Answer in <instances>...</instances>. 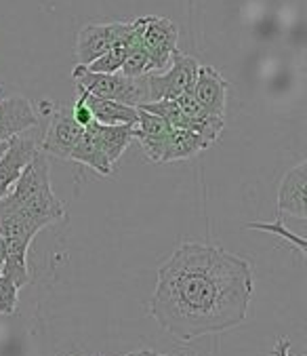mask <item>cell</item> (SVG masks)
<instances>
[{"mask_svg":"<svg viewBox=\"0 0 307 356\" xmlns=\"http://www.w3.org/2000/svg\"><path fill=\"white\" fill-rule=\"evenodd\" d=\"M19 302V287L7 276L0 272V314L11 316L17 310Z\"/></svg>","mask_w":307,"mask_h":356,"instance_id":"20","label":"cell"},{"mask_svg":"<svg viewBox=\"0 0 307 356\" xmlns=\"http://www.w3.org/2000/svg\"><path fill=\"white\" fill-rule=\"evenodd\" d=\"M38 144L32 137H13L9 139L7 150L0 154V198L7 196L15 181L22 177L24 169L38 154Z\"/></svg>","mask_w":307,"mask_h":356,"instance_id":"8","label":"cell"},{"mask_svg":"<svg viewBox=\"0 0 307 356\" xmlns=\"http://www.w3.org/2000/svg\"><path fill=\"white\" fill-rule=\"evenodd\" d=\"M120 74H124L128 79H141V76L154 74L149 55L141 42V17L135 19V36H133V42H131L128 53L124 57V63L120 67Z\"/></svg>","mask_w":307,"mask_h":356,"instance_id":"18","label":"cell"},{"mask_svg":"<svg viewBox=\"0 0 307 356\" xmlns=\"http://www.w3.org/2000/svg\"><path fill=\"white\" fill-rule=\"evenodd\" d=\"M72 81L76 87L99 97V99H110L118 102L131 108H137L147 102V81L145 76L141 79H128L120 72L116 74H97L89 72L85 65H76L72 72Z\"/></svg>","mask_w":307,"mask_h":356,"instance_id":"3","label":"cell"},{"mask_svg":"<svg viewBox=\"0 0 307 356\" xmlns=\"http://www.w3.org/2000/svg\"><path fill=\"white\" fill-rule=\"evenodd\" d=\"M5 243H3V238H0V270H3V264H5Z\"/></svg>","mask_w":307,"mask_h":356,"instance_id":"24","label":"cell"},{"mask_svg":"<svg viewBox=\"0 0 307 356\" xmlns=\"http://www.w3.org/2000/svg\"><path fill=\"white\" fill-rule=\"evenodd\" d=\"M83 127L74 120L72 116V110L67 108H57L53 110V116H51V122H49V129L40 141V152L42 154H49V156H55V159H61V161H67L74 146L78 144V139L83 135Z\"/></svg>","mask_w":307,"mask_h":356,"instance_id":"6","label":"cell"},{"mask_svg":"<svg viewBox=\"0 0 307 356\" xmlns=\"http://www.w3.org/2000/svg\"><path fill=\"white\" fill-rule=\"evenodd\" d=\"M179 28L167 17L147 15L141 17V42L149 55L154 72L165 70L171 63V55L177 51Z\"/></svg>","mask_w":307,"mask_h":356,"instance_id":"5","label":"cell"},{"mask_svg":"<svg viewBox=\"0 0 307 356\" xmlns=\"http://www.w3.org/2000/svg\"><path fill=\"white\" fill-rule=\"evenodd\" d=\"M67 161H74V163H81V165H87L91 169H95L99 175L108 177L112 175V165L110 161L106 159L101 146H99V141H97V135H95V120L83 131L81 139H78V144L74 146L72 154Z\"/></svg>","mask_w":307,"mask_h":356,"instance_id":"13","label":"cell"},{"mask_svg":"<svg viewBox=\"0 0 307 356\" xmlns=\"http://www.w3.org/2000/svg\"><path fill=\"white\" fill-rule=\"evenodd\" d=\"M247 228H249V230H263V232L276 234V236L284 238L288 245H292L301 255H305V253H307L305 238H301V236H297V234L288 232V230H286V226H284V222H282V218H278L276 222H269V224H267V222H253V224H247Z\"/></svg>","mask_w":307,"mask_h":356,"instance_id":"19","label":"cell"},{"mask_svg":"<svg viewBox=\"0 0 307 356\" xmlns=\"http://www.w3.org/2000/svg\"><path fill=\"white\" fill-rule=\"evenodd\" d=\"M122 356H167V354L154 352V350H135V352H128V354H122Z\"/></svg>","mask_w":307,"mask_h":356,"instance_id":"23","label":"cell"},{"mask_svg":"<svg viewBox=\"0 0 307 356\" xmlns=\"http://www.w3.org/2000/svg\"><path fill=\"white\" fill-rule=\"evenodd\" d=\"M253 289L249 259L217 245L183 243L158 268L149 314L179 341H194L242 325Z\"/></svg>","mask_w":307,"mask_h":356,"instance_id":"1","label":"cell"},{"mask_svg":"<svg viewBox=\"0 0 307 356\" xmlns=\"http://www.w3.org/2000/svg\"><path fill=\"white\" fill-rule=\"evenodd\" d=\"M307 163L294 165L282 177L278 190V213H288L297 220L307 218Z\"/></svg>","mask_w":307,"mask_h":356,"instance_id":"12","label":"cell"},{"mask_svg":"<svg viewBox=\"0 0 307 356\" xmlns=\"http://www.w3.org/2000/svg\"><path fill=\"white\" fill-rule=\"evenodd\" d=\"M0 209L15 211L42 228L65 220V207L51 188L47 154L38 152L32 159L9 194L0 198Z\"/></svg>","mask_w":307,"mask_h":356,"instance_id":"2","label":"cell"},{"mask_svg":"<svg viewBox=\"0 0 307 356\" xmlns=\"http://www.w3.org/2000/svg\"><path fill=\"white\" fill-rule=\"evenodd\" d=\"M133 36H135V22H128L126 32L99 59H95L93 63L85 65V67L89 70V72H97V74H116V72H120L124 57L128 53V47L133 42Z\"/></svg>","mask_w":307,"mask_h":356,"instance_id":"17","label":"cell"},{"mask_svg":"<svg viewBox=\"0 0 307 356\" xmlns=\"http://www.w3.org/2000/svg\"><path fill=\"white\" fill-rule=\"evenodd\" d=\"M7 144H9V141H3V144H0V154L7 150Z\"/></svg>","mask_w":307,"mask_h":356,"instance_id":"25","label":"cell"},{"mask_svg":"<svg viewBox=\"0 0 307 356\" xmlns=\"http://www.w3.org/2000/svg\"><path fill=\"white\" fill-rule=\"evenodd\" d=\"M173 65L165 74H147V102H160V99H177L185 93H192L196 76H198V59L183 55L179 49L171 55Z\"/></svg>","mask_w":307,"mask_h":356,"instance_id":"4","label":"cell"},{"mask_svg":"<svg viewBox=\"0 0 307 356\" xmlns=\"http://www.w3.org/2000/svg\"><path fill=\"white\" fill-rule=\"evenodd\" d=\"M83 93H85L87 106L93 114V120L97 124H103V127H118V124L135 127L137 124V116H139L137 108H131V106H124L118 102H110V99H99L87 91H83Z\"/></svg>","mask_w":307,"mask_h":356,"instance_id":"14","label":"cell"},{"mask_svg":"<svg viewBox=\"0 0 307 356\" xmlns=\"http://www.w3.org/2000/svg\"><path fill=\"white\" fill-rule=\"evenodd\" d=\"M290 341L286 339V337H280L278 341H276V346H274V350H272V354L274 356H290Z\"/></svg>","mask_w":307,"mask_h":356,"instance_id":"22","label":"cell"},{"mask_svg":"<svg viewBox=\"0 0 307 356\" xmlns=\"http://www.w3.org/2000/svg\"><path fill=\"white\" fill-rule=\"evenodd\" d=\"M95 135H97V141H99V146H101L106 159L114 167L120 161V156L124 154V150L131 146V141H133V127H124V124L103 127V124H97L95 122Z\"/></svg>","mask_w":307,"mask_h":356,"instance_id":"16","label":"cell"},{"mask_svg":"<svg viewBox=\"0 0 307 356\" xmlns=\"http://www.w3.org/2000/svg\"><path fill=\"white\" fill-rule=\"evenodd\" d=\"M206 148H210V144H208V141H204L200 135H196L192 131H185V129H173L169 139H167V144H165L160 165L194 159L196 154H200Z\"/></svg>","mask_w":307,"mask_h":356,"instance_id":"15","label":"cell"},{"mask_svg":"<svg viewBox=\"0 0 307 356\" xmlns=\"http://www.w3.org/2000/svg\"><path fill=\"white\" fill-rule=\"evenodd\" d=\"M38 124V114L28 97L13 95L0 99V144Z\"/></svg>","mask_w":307,"mask_h":356,"instance_id":"11","label":"cell"},{"mask_svg":"<svg viewBox=\"0 0 307 356\" xmlns=\"http://www.w3.org/2000/svg\"><path fill=\"white\" fill-rule=\"evenodd\" d=\"M128 28V22H110V24H89L78 32L76 40V59L78 65H89L99 59Z\"/></svg>","mask_w":307,"mask_h":356,"instance_id":"7","label":"cell"},{"mask_svg":"<svg viewBox=\"0 0 307 356\" xmlns=\"http://www.w3.org/2000/svg\"><path fill=\"white\" fill-rule=\"evenodd\" d=\"M137 124L133 127V139L139 141V146L143 148L145 156L151 163H158L163 159V150L167 139L173 131V127L169 122H165L160 116L156 114H149L141 108H137Z\"/></svg>","mask_w":307,"mask_h":356,"instance_id":"9","label":"cell"},{"mask_svg":"<svg viewBox=\"0 0 307 356\" xmlns=\"http://www.w3.org/2000/svg\"><path fill=\"white\" fill-rule=\"evenodd\" d=\"M72 116L83 129H87L93 122V114H91V110L87 106V99H85V93L81 89H78V99H76V104L72 106Z\"/></svg>","mask_w":307,"mask_h":356,"instance_id":"21","label":"cell"},{"mask_svg":"<svg viewBox=\"0 0 307 356\" xmlns=\"http://www.w3.org/2000/svg\"><path fill=\"white\" fill-rule=\"evenodd\" d=\"M227 87H229V83L217 72L213 65H200L194 89H192V95L206 114L223 118L225 116Z\"/></svg>","mask_w":307,"mask_h":356,"instance_id":"10","label":"cell"}]
</instances>
